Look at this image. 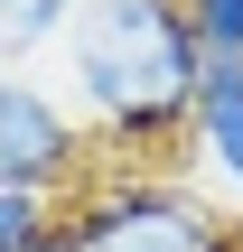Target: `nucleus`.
<instances>
[{"label":"nucleus","instance_id":"nucleus-6","mask_svg":"<svg viewBox=\"0 0 243 252\" xmlns=\"http://www.w3.org/2000/svg\"><path fill=\"white\" fill-rule=\"evenodd\" d=\"M206 65H243V0H178Z\"/></svg>","mask_w":243,"mask_h":252},{"label":"nucleus","instance_id":"nucleus-5","mask_svg":"<svg viewBox=\"0 0 243 252\" xmlns=\"http://www.w3.org/2000/svg\"><path fill=\"white\" fill-rule=\"evenodd\" d=\"M75 9H84V0H0V65H28V56H47V47H66Z\"/></svg>","mask_w":243,"mask_h":252},{"label":"nucleus","instance_id":"nucleus-3","mask_svg":"<svg viewBox=\"0 0 243 252\" xmlns=\"http://www.w3.org/2000/svg\"><path fill=\"white\" fill-rule=\"evenodd\" d=\"M75 252H234V224H215L178 178H94L66 206Z\"/></svg>","mask_w":243,"mask_h":252},{"label":"nucleus","instance_id":"nucleus-9","mask_svg":"<svg viewBox=\"0 0 243 252\" xmlns=\"http://www.w3.org/2000/svg\"><path fill=\"white\" fill-rule=\"evenodd\" d=\"M234 252H243V224H234Z\"/></svg>","mask_w":243,"mask_h":252},{"label":"nucleus","instance_id":"nucleus-7","mask_svg":"<svg viewBox=\"0 0 243 252\" xmlns=\"http://www.w3.org/2000/svg\"><path fill=\"white\" fill-rule=\"evenodd\" d=\"M56 206H37V196H0V252H28V234L47 224Z\"/></svg>","mask_w":243,"mask_h":252},{"label":"nucleus","instance_id":"nucleus-4","mask_svg":"<svg viewBox=\"0 0 243 252\" xmlns=\"http://www.w3.org/2000/svg\"><path fill=\"white\" fill-rule=\"evenodd\" d=\"M187 150H197L225 187H243V65H206V75H197V103H187Z\"/></svg>","mask_w":243,"mask_h":252},{"label":"nucleus","instance_id":"nucleus-8","mask_svg":"<svg viewBox=\"0 0 243 252\" xmlns=\"http://www.w3.org/2000/svg\"><path fill=\"white\" fill-rule=\"evenodd\" d=\"M28 252H75V224H66V215H47V224L28 234Z\"/></svg>","mask_w":243,"mask_h":252},{"label":"nucleus","instance_id":"nucleus-1","mask_svg":"<svg viewBox=\"0 0 243 252\" xmlns=\"http://www.w3.org/2000/svg\"><path fill=\"white\" fill-rule=\"evenodd\" d=\"M197 75H206V56H197L178 0H84L66 28V103L112 150L187 140Z\"/></svg>","mask_w":243,"mask_h":252},{"label":"nucleus","instance_id":"nucleus-2","mask_svg":"<svg viewBox=\"0 0 243 252\" xmlns=\"http://www.w3.org/2000/svg\"><path fill=\"white\" fill-rule=\"evenodd\" d=\"M75 187H94V131H84V112L56 84H37L28 65H0V196L56 206Z\"/></svg>","mask_w":243,"mask_h":252}]
</instances>
